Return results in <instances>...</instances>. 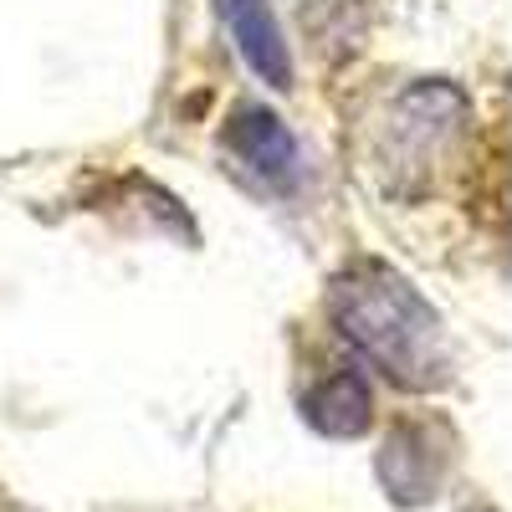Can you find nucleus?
<instances>
[{
    "instance_id": "20e7f679",
    "label": "nucleus",
    "mask_w": 512,
    "mask_h": 512,
    "mask_svg": "<svg viewBox=\"0 0 512 512\" xmlns=\"http://www.w3.org/2000/svg\"><path fill=\"white\" fill-rule=\"evenodd\" d=\"M369 410H374V395L354 369L333 374L318 395H308V420L328 436H359L369 425Z\"/></svg>"
},
{
    "instance_id": "f03ea898",
    "label": "nucleus",
    "mask_w": 512,
    "mask_h": 512,
    "mask_svg": "<svg viewBox=\"0 0 512 512\" xmlns=\"http://www.w3.org/2000/svg\"><path fill=\"white\" fill-rule=\"evenodd\" d=\"M221 16L236 36V47L246 57V67L272 82V88H287L292 82V57H287V41L267 11V0H221Z\"/></svg>"
},
{
    "instance_id": "f257e3e1",
    "label": "nucleus",
    "mask_w": 512,
    "mask_h": 512,
    "mask_svg": "<svg viewBox=\"0 0 512 512\" xmlns=\"http://www.w3.org/2000/svg\"><path fill=\"white\" fill-rule=\"evenodd\" d=\"M333 323L359 354L400 384H436L446 374L436 313L384 267H359L333 287Z\"/></svg>"
},
{
    "instance_id": "7ed1b4c3",
    "label": "nucleus",
    "mask_w": 512,
    "mask_h": 512,
    "mask_svg": "<svg viewBox=\"0 0 512 512\" xmlns=\"http://www.w3.org/2000/svg\"><path fill=\"white\" fill-rule=\"evenodd\" d=\"M231 144H236V154L256 169V175H267L277 185H287L297 175V149L287 139V128L267 108H246L236 118V128H231Z\"/></svg>"
}]
</instances>
